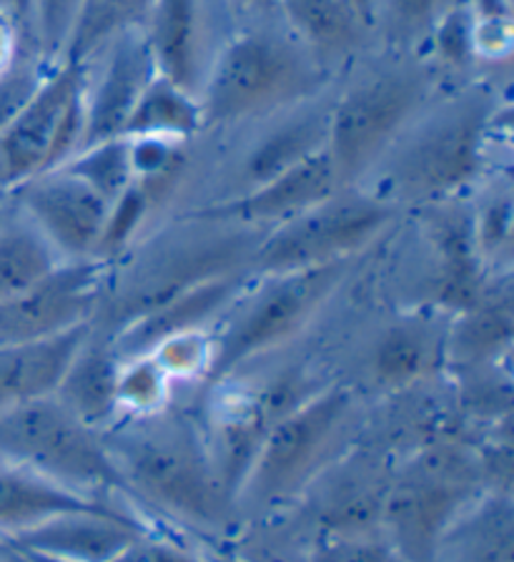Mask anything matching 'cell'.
I'll return each mask as SVG.
<instances>
[{
  "label": "cell",
  "instance_id": "6da1fadb",
  "mask_svg": "<svg viewBox=\"0 0 514 562\" xmlns=\"http://www.w3.org/2000/svg\"><path fill=\"white\" fill-rule=\"evenodd\" d=\"M317 56L284 29L256 25L224 43L208 70L202 95L204 128L264 116L309 99L321 86Z\"/></svg>",
  "mask_w": 514,
  "mask_h": 562
},
{
  "label": "cell",
  "instance_id": "7a4b0ae2",
  "mask_svg": "<svg viewBox=\"0 0 514 562\" xmlns=\"http://www.w3.org/2000/svg\"><path fill=\"white\" fill-rule=\"evenodd\" d=\"M146 425L103 435L108 454L134 497L153 499L171 515L198 525H219L229 507L208 447L184 422L141 417Z\"/></svg>",
  "mask_w": 514,
  "mask_h": 562
},
{
  "label": "cell",
  "instance_id": "3957f363",
  "mask_svg": "<svg viewBox=\"0 0 514 562\" xmlns=\"http://www.w3.org/2000/svg\"><path fill=\"white\" fill-rule=\"evenodd\" d=\"M0 457L78 492L116 490L134 497L101 435L56 397L0 412Z\"/></svg>",
  "mask_w": 514,
  "mask_h": 562
},
{
  "label": "cell",
  "instance_id": "277c9868",
  "mask_svg": "<svg viewBox=\"0 0 514 562\" xmlns=\"http://www.w3.org/2000/svg\"><path fill=\"white\" fill-rule=\"evenodd\" d=\"M389 199L339 189L334 196L276 226L249 259L254 279L350 261L395 222Z\"/></svg>",
  "mask_w": 514,
  "mask_h": 562
},
{
  "label": "cell",
  "instance_id": "5b68a950",
  "mask_svg": "<svg viewBox=\"0 0 514 562\" xmlns=\"http://www.w3.org/2000/svg\"><path fill=\"white\" fill-rule=\"evenodd\" d=\"M352 261H336L317 269L261 277L251 302L237 314L231 327L216 339L214 362L206 384L216 386L237 374L243 364L292 341L317 316L329 296L342 286Z\"/></svg>",
  "mask_w": 514,
  "mask_h": 562
},
{
  "label": "cell",
  "instance_id": "8992f818",
  "mask_svg": "<svg viewBox=\"0 0 514 562\" xmlns=\"http://www.w3.org/2000/svg\"><path fill=\"white\" fill-rule=\"evenodd\" d=\"M424 99L422 70L397 66L354 83L331 105L327 151L344 189L372 169Z\"/></svg>",
  "mask_w": 514,
  "mask_h": 562
},
{
  "label": "cell",
  "instance_id": "52a82bcc",
  "mask_svg": "<svg viewBox=\"0 0 514 562\" xmlns=\"http://www.w3.org/2000/svg\"><path fill=\"white\" fill-rule=\"evenodd\" d=\"M350 412L352 392L346 386H321L296 404L269 427L243 490L272 503L307 487L334 450Z\"/></svg>",
  "mask_w": 514,
  "mask_h": 562
},
{
  "label": "cell",
  "instance_id": "ba28073f",
  "mask_svg": "<svg viewBox=\"0 0 514 562\" xmlns=\"http://www.w3.org/2000/svg\"><path fill=\"white\" fill-rule=\"evenodd\" d=\"M490 126L492 105L487 99L472 95L452 103L399 158V189L430 204L449 201L482 173Z\"/></svg>",
  "mask_w": 514,
  "mask_h": 562
},
{
  "label": "cell",
  "instance_id": "9c48e42d",
  "mask_svg": "<svg viewBox=\"0 0 514 562\" xmlns=\"http://www.w3.org/2000/svg\"><path fill=\"white\" fill-rule=\"evenodd\" d=\"M106 267L95 259L64 261L36 286L0 302V349L33 345L93 322Z\"/></svg>",
  "mask_w": 514,
  "mask_h": 562
},
{
  "label": "cell",
  "instance_id": "30bf717a",
  "mask_svg": "<svg viewBox=\"0 0 514 562\" xmlns=\"http://www.w3.org/2000/svg\"><path fill=\"white\" fill-rule=\"evenodd\" d=\"M85 88L89 74L83 58L66 56L48 70L36 93L0 128V187L19 189L46 171L66 113Z\"/></svg>",
  "mask_w": 514,
  "mask_h": 562
},
{
  "label": "cell",
  "instance_id": "8fae6325",
  "mask_svg": "<svg viewBox=\"0 0 514 562\" xmlns=\"http://www.w3.org/2000/svg\"><path fill=\"white\" fill-rule=\"evenodd\" d=\"M19 191L31 224L60 259H93L108 216V201L64 169L33 176Z\"/></svg>",
  "mask_w": 514,
  "mask_h": 562
},
{
  "label": "cell",
  "instance_id": "7c38bea8",
  "mask_svg": "<svg viewBox=\"0 0 514 562\" xmlns=\"http://www.w3.org/2000/svg\"><path fill=\"white\" fill-rule=\"evenodd\" d=\"M339 189L344 187L339 183L334 161L324 148L317 156L256 183L239 196L191 211L189 218L206 224L276 228L334 196Z\"/></svg>",
  "mask_w": 514,
  "mask_h": 562
},
{
  "label": "cell",
  "instance_id": "4fadbf2b",
  "mask_svg": "<svg viewBox=\"0 0 514 562\" xmlns=\"http://www.w3.org/2000/svg\"><path fill=\"white\" fill-rule=\"evenodd\" d=\"M106 46V66L95 86L85 91V134L81 151L101 140L121 136L136 101L159 76V66H156L144 29L113 35Z\"/></svg>",
  "mask_w": 514,
  "mask_h": 562
},
{
  "label": "cell",
  "instance_id": "5bb4252c",
  "mask_svg": "<svg viewBox=\"0 0 514 562\" xmlns=\"http://www.w3.org/2000/svg\"><path fill=\"white\" fill-rule=\"evenodd\" d=\"M251 277L247 269H233L226 274L198 281V284L184 289V292L165 299L163 304L144 312L136 319L126 322L111 334L113 349L121 359L148 355L163 339L181 331L204 329L208 322L216 319L226 306L243 294Z\"/></svg>",
  "mask_w": 514,
  "mask_h": 562
},
{
  "label": "cell",
  "instance_id": "9a60e30c",
  "mask_svg": "<svg viewBox=\"0 0 514 562\" xmlns=\"http://www.w3.org/2000/svg\"><path fill=\"white\" fill-rule=\"evenodd\" d=\"M472 499L469 490L407 474L389 487L381 525L389 527L397 550L409 562H434L442 535Z\"/></svg>",
  "mask_w": 514,
  "mask_h": 562
},
{
  "label": "cell",
  "instance_id": "2e32d148",
  "mask_svg": "<svg viewBox=\"0 0 514 562\" xmlns=\"http://www.w3.org/2000/svg\"><path fill=\"white\" fill-rule=\"evenodd\" d=\"M144 535L146 527L126 513H71L11 535L8 542L68 562H113Z\"/></svg>",
  "mask_w": 514,
  "mask_h": 562
},
{
  "label": "cell",
  "instance_id": "e0dca14e",
  "mask_svg": "<svg viewBox=\"0 0 514 562\" xmlns=\"http://www.w3.org/2000/svg\"><path fill=\"white\" fill-rule=\"evenodd\" d=\"M449 322L444 312H414L391 322L372 351V376L391 392L430 382L447 367Z\"/></svg>",
  "mask_w": 514,
  "mask_h": 562
},
{
  "label": "cell",
  "instance_id": "ac0fdd59",
  "mask_svg": "<svg viewBox=\"0 0 514 562\" xmlns=\"http://www.w3.org/2000/svg\"><path fill=\"white\" fill-rule=\"evenodd\" d=\"M430 232L437 251V310L457 316L482 299L487 281L475 239V214L459 206H432Z\"/></svg>",
  "mask_w": 514,
  "mask_h": 562
},
{
  "label": "cell",
  "instance_id": "d6986e66",
  "mask_svg": "<svg viewBox=\"0 0 514 562\" xmlns=\"http://www.w3.org/2000/svg\"><path fill=\"white\" fill-rule=\"evenodd\" d=\"M91 329L93 322H85L58 337L0 349V412L54 397Z\"/></svg>",
  "mask_w": 514,
  "mask_h": 562
},
{
  "label": "cell",
  "instance_id": "ffe728a7",
  "mask_svg": "<svg viewBox=\"0 0 514 562\" xmlns=\"http://www.w3.org/2000/svg\"><path fill=\"white\" fill-rule=\"evenodd\" d=\"M121 357L113 349L111 334L95 331V324L89 337L78 349L73 362L68 364L64 380H60L54 397L71 412V415L91 427L93 432L113 425L118 417L116 380H118Z\"/></svg>",
  "mask_w": 514,
  "mask_h": 562
},
{
  "label": "cell",
  "instance_id": "44dd1931",
  "mask_svg": "<svg viewBox=\"0 0 514 562\" xmlns=\"http://www.w3.org/2000/svg\"><path fill=\"white\" fill-rule=\"evenodd\" d=\"M71 513H124V509L19 464L13 470H0V530L8 532V538Z\"/></svg>",
  "mask_w": 514,
  "mask_h": 562
},
{
  "label": "cell",
  "instance_id": "7402d4cb",
  "mask_svg": "<svg viewBox=\"0 0 514 562\" xmlns=\"http://www.w3.org/2000/svg\"><path fill=\"white\" fill-rule=\"evenodd\" d=\"M472 503L442 535L434 562H514L512 492L492 490Z\"/></svg>",
  "mask_w": 514,
  "mask_h": 562
},
{
  "label": "cell",
  "instance_id": "603a6c76",
  "mask_svg": "<svg viewBox=\"0 0 514 562\" xmlns=\"http://www.w3.org/2000/svg\"><path fill=\"white\" fill-rule=\"evenodd\" d=\"M204 0H156L144 23L159 76L194 91L204 35Z\"/></svg>",
  "mask_w": 514,
  "mask_h": 562
},
{
  "label": "cell",
  "instance_id": "cb8c5ba5",
  "mask_svg": "<svg viewBox=\"0 0 514 562\" xmlns=\"http://www.w3.org/2000/svg\"><path fill=\"white\" fill-rule=\"evenodd\" d=\"M510 286L484 289L472 310L452 316L447 341V367H484L507 355L514 331Z\"/></svg>",
  "mask_w": 514,
  "mask_h": 562
},
{
  "label": "cell",
  "instance_id": "d4e9b609",
  "mask_svg": "<svg viewBox=\"0 0 514 562\" xmlns=\"http://www.w3.org/2000/svg\"><path fill=\"white\" fill-rule=\"evenodd\" d=\"M276 15L313 56H346L374 31L352 0H274Z\"/></svg>",
  "mask_w": 514,
  "mask_h": 562
},
{
  "label": "cell",
  "instance_id": "484cf974",
  "mask_svg": "<svg viewBox=\"0 0 514 562\" xmlns=\"http://www.w3.org/2000/svg\"><path fill=\"white\" fill-rule=\"evenodd\" d=\"M202 128L204 113L198 95L184 86L169 81V78L156 76L141 93V99L136 101L121 136H163L189 140Z\"/></svg>",
  "mask_w": 514,
  "mask_h": 562
},
{
  "label": "cell",
  "instance_id": "4316f807",
  "mask_svg": "<svg viewBox=\"0 0 514 562\" xmlns=\"http://www.w3.org/2000/svg\"><path fill=\"white\" fill-rule=\"evenodd\" d=\"M329 119L331 109L309 111L261 140L247 158V179L251 187L324 151L329 144Z\"/></svg>",
  "mask_w": 514,
  "mask_h": 562
},
{
  "label": "cell",
  "instance_id": "83f0119b",
  "mask_svg": "<svg viewBox=\"0 0 514 562\" xmlns=\"http://www.w3.org/2000/svg\"><path fill=\"white\" fill-rule=\"evenodd\" d=\"M64 263L58 251L31 222L0 232V302L23 294Z\"/></svg>",
  "mask_w": 514,
  "mask_h": 562
},
{
  "label": "cell",
  "instance_id": "f1b7e54d",
  "mask_svg": "<svg viewBox=\"0 0 514 562\" xmlns=\"http://www.w3.org/2000/svg\"><path fill=\"white\" fill-rule=\"evenodd\" d=\"M156 0H89L66 56L89 60L91 53L106 46L113 35L144 29Z\"/></svg>",
  "mask_w": 514,
  "mask_h": 562
},
{
  "label": "cell",
  "instance_id": "f546056e",
  "mask_svg": "<svg viewBox=\"0 0 514 562\" xmlns=\"http://www.w3.org/2000/svg\"><path fill=\"white\" fill-rule=\"evenodd\" d=\"M60 169L76 176V179H81L85 187H91L108 204L116 201L134 183L128 140L124 136L101 140V144L83 148V151H78Z\"/></svg>",
  "mask_w": 514,
  "mask_h": 562
},
{
  "label": "cell",
  "instance_id": "4dcf8cb0",
  "mask_svg": "<svg viewBox=\"0 0 514 562\" xmlns=\"http://www.w3.org/2000/svg\"><path fill=\"white\" fill-rule=\"evenodd\" d=\"M171 392V376L151 355L121 359L116 400L118 409L134 417L161 415Z\"/></svg>",
  "mask_w": 514,
  "mask_h": 562
},
{
  "label": "cell",
  "instance_id": "1f68e13d",
  "mask_svg": "<svg viewBox=\"0 0 514 562\" xmlns=\"http://www.w3.org/2000/svg\"><path fill=\"white\" fill-rule=\"evenodd\" d=\"M159 199V191L146 187V183L134 181L116 201H111L106 224H103L101 239L95 244L93 259L108 263L121 257L130 246V241L136 239V234L141 232L144 222Z\"/></svg>",
  "mask_w": 514,
  "mask_h": 562
},
{
  "label": "cell",
  "instance_id": "d6a6232c",
  "mask_svg": "<svg viewBox=\"0 0 514 562\" xmlns=\"http://www.w3.org/2000/svg\"><path fill=\"white\" fill-rule=\"evenodd\" d=\"M85 11V0H33L31 41L46 64L66 58L78 23Z\"/></svg>",
  "mask_w": 514,
  "mask_h": 562
},
{
  "label": "cell",
  "instance_id": "836d02e7",
  "mask_svg": "<svg viewBox=\"0 0 514 562\" xmlns=\"http://www.w3.org/2000/svg\"><path fill=\"white\" fill-rule=\"evenodd\" d=\"M128 140L134 181L146 183L161 196L169 191L186 166V140L163 136H136Z\"/></svg>",
  "mask_w": 514,
  "mask_h": 562
},
{
  "label": "cell",
  "instance_id": "e575fe53",
  "mask_svg": "<svg viewBox=\"0 0 514 562\" xmlns=\"http://www.w3.org/2000/svg\"><path fill=\"white\" fill-rule=\"evenodd\" d=\"M214 349L216 339L208 337L204 329H194L173 334V337L163 339L161 345H156L148 355L161 364L163 372L171 376V382H181L206 380L214 362Z\"/></svg>",
  "mask_w": 514,
  "mask_h": 562
},
{
  "label": "cell",
  "instance_id": "d590c367",
  "mask_svg": "<svg viewBox=\"0 0 514 562\" xmlns=\"http://www.w3.org/2000/svg\"><path fill=\"white\" fill-rule=\"evenodd\" d=\"M426 38L439 64L449 68H467L475 60V18L467 3L444 8L432 23Z\"/></svg>",
  "mask_w": 514,
  "mask_h": 562
},
{
  "label": "cell",
  "instance_id": "8d00e7d4",
  "mask_svg": "<svg viewBox=\"0 0 514 562\" xmlns=\"http://www.w3.org/2000/svg\"><path fill=\"white\" fill-rule=\"evenodd\" d=\"M50 68L54 66L41 60L38 53H33V56H23L21 53L15 64L0 76V128L36 93V88L48 76Z\"/></svg>",
  "mask_w": 514,
  "mask_h": 562
},
{
  "label": "cell",
  "instance_id": "74e56055",
  "mask_svg": "<svg viewBox=\"0 0 514 562\" xmlns=\"http://www.w3.org/2000/svg\"><path fill=\"white\" fill-rule=\"evenodd\" d=\"M381 13L387 15L391 38L420 41L426 38L442 5L439 0H379V18Z\"/></svg>",
  "mask_w": 514,
  "mask_h": 562
},
{
  "label": "cell",
  "instance_id": "f35d334b",
  "mask_svg": "<svg viewBox=\"0 0 514 562\" xmlns=\"http://www.w3.org/2000/svg\"><path fill=\"white\" fill-rule=\"evenodd\" d=\"M313 562H395L391 550L369 538H334L324 535L313 552Z\"/></svg>",
  "mask_w": 514,
  "mask_h": 562
},
{
  "label": "cell",
  "instance_id": "ab89813d",
  "mask_svg": "<svg viewBox=\"0 0 514 562\" xmlns=\"http://www.w3.org/2000/svg\"><path fill=\"white\" fill-rule=\"evenodd\" d=\"M512 234V201L510 196L494 199L482 214H475V239L482 257L496 254L510 244Z\"/></svg>",
  "mask_w": 514,
  "mask_h": 562
},
{
  "label": "cell",
  "instance_id": "60d3db41",
  "mask_svg": "<svg viewBox=\"0 0 514 562\" xmlns=\"http://www.w3.org/2000/svg\"><path fill=\"white\" fill-rule=\"evenodd\" d=\"M510 48L512 18H475V58L494 60L507 56Z\"/></svg>",
  "mask_w": 514,
  "mask_h": 562
},
{
  "label": "cell",
  "instance_id": "b9f144b4",
  "mask_svg": "<svg viewBox=\"0 0 514 562\" xmlns=\"http://www.w3.org/2000/svg\"><path fill=\"white\" fill-rule=\"evenodd\" d=\"M113 562H198L191 552L176 548V544L153 540L151 532L138 538L134 544L121 552Z\"/></svg>",
  "mask_w": 514,
  "mask_h": 562
},
{
  "label": "cell",
  "instance_id": "7bdbcfd3",
  "mask_svg": "<svg viewBox=\"0 0 514 562\" xmlns=\"http://www.w3.org/2000/svg\"><path fill=\"white\" fill-rule=\"evenodd\" d=\"M21 25L15 23L11 15L0 11V76H3L5 70L15 64V58L21 56Z\"/></svg>",
  "mask_w": 514,
  "mask_h": 562
},
{
  "label": "cell",
  "instance_id": "ee69618b",
  "mask_svg": "<svg viewBox=\"0 0 514 562\" xmlns=\"http://www.w3.org/2000/svg\"><path fill=\"white\" fill-rule=\"evenodd\" d=\"M0 11L11 15L21 25L23 35H31V18H33V0H0Z\"/></svg>",
  "mask_w": 514,
  "mask_h": 562
},
{
  "label": "cell",
  "instance_id": "f6af8a7d",
  "mask_svg": "<svg viewBox=\"0 0 514 562\" xmlns=\"http://www.w3.org/2000/svg\"><path fill=\"white\" fill-rule=\"evenodd\" d=\"M356 11L367 21L369 29H377L379 23V0H352Z\"/></svg>",
  "mask_w": 514,
  "mask_h": 562
},
{
  "label": "cell",
  "instance_id": "bcb514c9",
  "mask_svg": "<svg viewBox=\"0 0 514 562\" xmlns=\"http://www.w3.org/2000/svg\"><path fill=\"white\" fill-rule=\"evenodd\" d=\"M229 3L243 8V11H254V13H276L274 0H229Z\"/></svg>",
  "mask_w": 514,
  "mask_h": 562
},
{
  "label": "cell",
  "instance_id": "7dc6e473",
  "mask_svg": "<svg viewBox=\"0 0 514 562\" xmlns=\"http://www.w3.org/2000/svg\"><path fill=\"white\" fill-rule=\"evenodd\" d=\"M13 552H19V555L25 560V562H68V560H58V558H48V555H38V552H25V550H15L11 548Z\"/></svg>",
  "mask_w": 514,
  "mask_h": 562
},
{
  "label": "cell",
  "instance_id": "c3c4849f",
  "mask_svg": "<svg viewBox=\"0 0 514 562\" xmlns=\"http://www.w3.org/2000/svg\"><path fill=\"white\" fill-rule=\"evenodd\" d=\"M457 3H465V0H439L442 11H444V8H449V5H457Z\"/></svg>",
  "mask_w": 514,
  "mask_h": 562
},
{
  "label": "cell",
  "instance_id": "681fc988",
  "mask_svg": "<svg viewBox=\"0 0 514 562\" xmlns=\"http://www.w3.org/2000/svg\"><path fill=\"white\" fill-rule=\"evenodd\" d=\"M8 560H11V562H25V560L19 555V552H13V550H11V558H8Z\"/></svg>",
  "mask_w": 514,
  "mask_h": 562
},
{
  "label": "cell",
  "instance_id": "f907efd6",
  "mask_svg": "<svg viewBox=\"0 0 514 562\" xmlns=\"http://www.w3.org/2000/svg\"><path fill=\"white\" fill-rule=\"evenodd\" d=\"M0 562H5V560H0Z\"/></svg>",
  "mask_w": 514,
  "mask_h": 562
},
{
  "label": "cell",
  "instance_id": "816d5d0a",
  "mask_svg": "<svg viewBox=\"0 0 514 562\" xmlns=\"http://www.w3.org/2000/svg\"><path fill=\"white\" fill-rule=\"evenodd\" d=\"M85 3H89V0H85Z\"/></svg>",
  "mask_w": 514,
  "mask_h": 562
}]
</instances>
